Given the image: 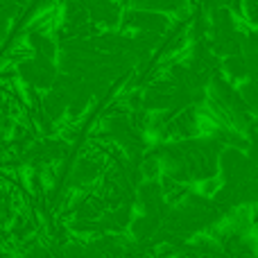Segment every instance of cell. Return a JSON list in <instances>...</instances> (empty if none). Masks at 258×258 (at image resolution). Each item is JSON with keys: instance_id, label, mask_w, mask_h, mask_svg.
<instances>
[{"instance_id": "1", "label": "cell", "mask_w": 258, "mask_h": 258, "mask_svg": "<svg viewBox=\"0 0 258 258\" xmlns=\"http://www.w3.org/2000/svg\"><path fill=\"white\" fill-rule=\"evenodd\" d=\"M222 68H224V75H227L229 80H245V77L249 75L247 57H242V54H236V57H224Z\"/></svg>"}]
</instances>
